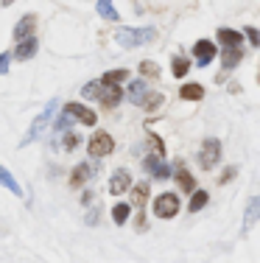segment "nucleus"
<instances>
[{
	"label": "nucleus",
	"instance_id": "obj_1",
	"mask_svg": "<svg viewBox=\"0 0 260 263\" xmlns=\"http://www.w3.org/2000/svg\"><path fill=\"white\" fill-rule=\"evenodd\" d=\"M56 109H59V101H48V106L39 112V115H36V121L31 123V129L26 132V137L20 140V146H31L34 140H39V137H42V132L48 129V123L53 121V115H56Z\"/></svg>",
	"mask_w": 260,
	"mask_h": 263
},
{
	"label": "nucleus",
	"instance_id": "obj_2",
	"mask_svg": "<svg viewBox=\"0 0 260 263\" xmlns=\"http://www.w3.org/2000/svg\"><path fill=\"white\" fill-rule=\"evenodd\" d=\"M157 36V28H151V26H146V28H121L115 34V40H117V45L121 48H140L143 42L148 40H154Z\"/></svg>",
	"mask_w": 260,
	"mask_h": 263
},
{
	"label": "nucleus",
	"instance_id": "obj_3",
	"mask_svg": "<svg viewBox=\"0 0 260 263\" xmlns=\"http://www.w3.org/2000/svg\"><path fill=\"white\" fill-rule=\"evenodd\" d=\"M87 152H90V157H107V154H112L115 152L112 135H107V132H95V135L90 137V143H87Z\"/></svg>",
	"mask_w": 260,
	"mask_h": 263
},
{
	"label": "nucleus",
	"instance_id": "obj_4",
	"mask_svg": "<svg viewBox=\"0 0 260 263\" xmlns=\"http://www.w3.org/2000/svg\"><path fill=\"white\" fill-rule=\"evenodd\" d=\"M179 213V196L176 193H159L154 199V216L157 218H173Z\"/></svg>",
	"mask_w": 260,
	"mask_h": 263
},
{
	"label": "nucleus",
	"instance_id": "obj_5",
	"mask_svg": "<svg viewBox=\"0 0 260 263\" xmlns=\"http://www.w3.org/2000/svg\"><path fill=\"white\" fill-rule=\"evenodd\" d=\"M218 157H221V143L215 140V137H207V140L202 143V152H199V165L204 171H210V168L218 162Z\"/></svg>",
	"mask_w": 260,
	"mask_h": 263
},
{
	"label": "nucleus",
	"instance_id": "obj_6",
	"mask_svg": "<svg viewBox=\"0 0 260 263\" xmlns=\"http://www.w3.org/2000/svg\"><path fill=\"white\" fill-rule=\"evenodd\" d=\"M65 115H70L73 121H82V123H87V126H95V121H98V115L92 109H87V106H82V104H65Z\"/></svg>",
	"mask_w": 260,
	"mask_h": 263
},
{
	"label": "nucleus",
	"instance_id": "obj_7",
	"mask_svg": "<svg viewBox=\"0 0 260 263\" xmlns=\"http://www.w3.org/2000/svg\"><path fill=\"white\" fill-rule=\"evenodd\" d=\"M36 36V14H23L20 23L14 26V40L23 42V40H31Z\"/></svg>",
	"mask_w": 260,
	"mask_h": 263
},
{
	"label": "nucleus",
	"instance_id": "obj_8",
	"mask_svg": "<svg viewBox=\"0 0 260 263\" xmlns=\"http://www.w3.org/2000/svg\"><path fill=\"white\" fill-rule=\"evenodd\" d=\"M218 42H221V51H241V48H244V34H241V31H232V28H221Z\"/></svg>",
	"mask_w": 260,
	"mask_h": 263
},
{
	"label": "nucleus",
	"instance_id": "obj_9",
	"mask_svg": "<svg viewBox=\"0 0 260 263\" xmlns=\"http://www.w3.org/2000/svg\"><path fill=\"white\" fill-rule=\"evenodd\" d=\"M129 187H132V174H129L126 168H117L112 177H109V193H112V196H121Z\"/></svg>",
	"mask_w": 260,
	"mask_h": 263
},
{
	"label": "nucleus",
	"instance_id": "obj_10",
	"mask_svg": "<svg viewBox=\"0 0 260 263\" xmlns=\"http://www.w3.org/2000/svg\"><path fill=\"white\" fill-rule=\"evenodd\" d=\"M193 56H196V65H199V67H207L210 62L215 59V45L210 40H199L193 45Z\"/></svg>",
	"mask_w": 260,
	"mask_h": 263
},
{
	"label": "nucleus",
	"instance_id": "obj_11",
	"mask_svg": "<svg viewBox=\"0 0 260 263\" xmlns=\"http://www.w3.org/2000/svg\"><path fill=\"white\" fill-rule=\"evenodd\" d=\"M148 92H151V90H148V84H146L143 79H137V81H129V87H126V98H129L132 104H137V106H143V104H146Z\"/></svg>",
	"mask_w": 260,
	"mask_h": 263
},
{
	"label": "nucleus",
	"instance_id": "obj_12",
	"mask_svg": "<svg viewBox=\"0 0 260 263\" xmlns=\"http://www.w3.org/2000/svg\"><path fill=\"white\" fill-rule=\"evenodd\" d=\"M36 51H39V42H36V36H31V40L17 42L14 59H17V62H28V59H34V56H36Z\"/></svg>",
	"mask_w": 260,
	"mask_h": 263
},
{
	"label": "nucleus",
	"instance_id": "obj_13",
	"mask_svg": "<svg viewBox=\"0 0 260 263\" xmlns=\"http://www.w3.org/2000/svg\"><path fill=\"white\" fill-rule=\"evenodd\" d=\"M101 104L104 106H109V109H112V106H117L121 104V98H123V90L121 87H115V84H101Z\"/></svg>",
	"mask_w": 260,
	"mask_h": 263
},
{
	"label": "nucleus",
	"instance_id": "obj_14",
	"mask_svg": "<svg viewBox=\"0 0 260 263\" xmlns=\"http://www.w3.org/2000/svg\"><path fill=\"white\" fill-rule=\"evenodd\" d=\"M257 218H260V196H252L249 204H246V216H244V230H246V233L255 227Z\"/></svg>",
	"mask_w": 260,
	"mask_h": 263
},
{
	"label": "nucleus",
	"instance_id": "obj_15",
	"mask_svg": "<svg viewBox=\"0 0 260 263\" xmlns=\"http://www.w3.org/2000/svg\"><path fill=\"white\" fill-rule=\"evenodd\" d=\"M148 193H151V182L132 185V204H134V208H146V204H148Z\"/></svg>",
	"mask_w": 260,
	"mask_h": 263
},
{
	"label": "nucleus",
	"instance_id": "obj_16",
	"mask_svg": "<svg viewBox=\"0 0 260 263\" xmlns=\"http://www.w3.org/2000/svg\"><path fill=\"white\" fill-rule=\"evenodd\" d=\"M241 59H244V51H221V70L232 73L241 65Z\"/></svg>",
	"mask_w": 260,
	"mask_h": 263
},
{
	"label": "nucleus",
	"instance_id": "obj_17",
	"mask_svg": "<svg viewBox=\"0 0 260 263\" xmlns=\"http://www.w3.org/2000/svg\"><path fill=\"white\" fill-rule=\"evenodd\" d=\"M0 185H3L6 191H11L14 196H23V187H20V182H17V179H14V174H9L3 165H0Z\"/></svg>",
	"mask_w": 260,
	"mask_h": 263
},
{
	"label": "nucleus",
	"instance_id": "obj_18",
	"mask_svg": "<svg viewBox=\"0 0 260 263\" xmlns=\"http://www.w3.org/2000/svg\"><path fill=\"white\" fill-rule=\"evenodd\" d=\"M176 182H179V187H182V191H188V193H193V191H196V182H193V177L188 174V168H185L182 162L176 165Z\"/></svg>",
	"mask_w": 260,
	"mask_h": 263
},
{
	"label": "nucleus",
	"instance_id": "obj_19",
	"mask_svg": "<svg viewBox=\"0 0 260 263\" xmlns=\"http://www.w3.org/2000/svg\"><path fill=\"white\" fill-rule=\"evenodd\" d=\"M95 11L104 17V20H112V23H117V20H121V14H117V9H115L112 3H109V0H98V3H95Z\"/></svg>",
	"mask_w": 260,
	"mask_h": 263
},
{
	"label": "nucleus",
	"instance_id": "obj_20",
	"mask_svg": "<svg viewBox=\"0 0 260 263\" xmlns=\"http://www.w3.org/2000/svg\"><path fill=\"white\" fill-rule=\"evenodd\" d=\"M78 143H82V137H78L76 132H65V135H62V140H59V143H53V146L62 148V152H73V148H76Z\"/></svg>",
	"mask_w": 260,
	"mask_h": 263
},
{
	"label": "nucleus",
	"instance_id": "obj_21",
	"mask_svg": "<svg viewBox=\"0 0 260 263\" xmlns=\"http://www.w3.org/2000/svg\"><path fill=\"white\" fill-rule=\"evenodd\" d=\"M87 179H90V168H87V162H82V165L73 168V174H70V185L73 187H82Z\"/></svg>",
	"mask_w": 260,
	"mask_h": 263
},
{
	"label": "nucleus",
	"instance_id": "obj_22",
	"mask_svg": "<svg viewBox=\"0 0 260 263\" xmlns=\"http://www.w3.org/2000/svg\"><path fill=\"white\" fill-rule=\"evenodd\" d=\"M207 202H210V193H207V191H193V193H190V204H188V210H190V213H199Z\"/></svg>",
	"mask_w": 260,
	"mask_h": 263
},
{
	"label": "nucleus",
	"instance_id": "obj_23",
	"mask_svg": "<svg viewBox=\"0 0 260 263\" xmlns=\"http://www.w3.org/2000/svg\"><path fill=\"white\" fill-rule=\"evenodd\" d=\"M129 216H132V208H129L126 202L112 204V221H115V224H126V221H129Z\"/></svg>",
	"mask_w": 260,
	"mask_h": 263
},
{
	"label": "nucleus",
	"instance_id": "obj_24",
	"mask_svg": "<svg viewBox=\"0 0 260 263\" xmlns=\"http://www.w3.org/2000/svg\"><path fill=\"white\" fill-rule=\"evenodd\" d=\"M179 96H182L185 101H199V98L204 96V87L202 84H185L182 90H179Z\"/></svg>",
	"mask_w": 260,
	"mask_h": 263
},
{
	"label": "nucleus",
	"instance_id": "obj_25",
	"mask_svg": "<svg viewBox=\"0 0 260 263\" xmlns=\"http://www.w3.org/2000/svg\"><path fill=\"white\" fill-rule=\"evenodd\" d=\"M126 67H115V70H109V73H104V79H98V81H101V84H121V81L123 79H126Z\"/></svg>",
	"mask_w": 260,
	"mask_h": 263
},
{
	"label": "nucleus",
	"instance_id": "obj_26",
	"mask_svg": "<svg viewBox=\"0 0 260 263\" xmlns=\"http://www.w3.org/2000/svg\"><path fill=\"white\" fill-rule=\"evenodd\" d=\"M188 70H190V59H188V56H173V62H171V73H173V76H185Z\"/></svg>",
	"mask_w": 260,
	"mask_h": 263
},
{
	"label": "nucleus",
	"instance_id": "obj_27",
	"mask_svg": "<svg viewBox=\"0 0 260 263\" xmlns=\"http://www.w3.org/2000/svg\"><path fill=\"white\" fill-rule=\"evenodd\" d=\"M98 96H101V81L98 79L82 87V98H87V101H92V98H98Z\"/></svg>",
	"mask_w": 260,
	"mask_h": 263
},
{
	"label": "nucleus",
	"instance_id": "obj_28",
	"mask_svg": "<svg viewBox=\"0 0 260 263\" xmlns=\"http://www.w3.org/2000/svg\"><path fill=\"white\" fill-rule=\"evenodd\" d=\"M70 123H73V118L62 112V115L56 118V123H53V132H56V135H59V132H67V129H70Z\"/></svg>",
	"mask_w": 260,
	"mask_h": 263
},
{
	"label": "nucleus",
	"instance_id": "obj_29",
	"mask_svg": "<svg viewBox=\"0 0 260 263\" xmlns=\"http://www.w3.org/2000/svg\"><path fill=\"white\" fill-rule=\"evenodd\" d=\"M140 73H143V76H151V79H157L159 76V67L154 65V62H140Z\"/></svg>",
	"mask_w": 260,
	"mask_h": 263
},
{
	"label": "nucleus",
	"instance_id": "obj_30",
	"mask_svg": "<svg viewBox=\"0 0 260 263\" xmlns=\"http://www.w3.org/2000/svg\"><path fill=\"white\" fill-rule=\"evenodd\" d=\"M148 143H151V148H154V157H165V146L157 135H148Z\"/></svg>",
	"mask_w": 260,
	"mask_h": 263
},
{
	"label": "nucleus",
	"instance_id": "obj_31",
	"mask_svg": "<svg viewBox=\"0 0 260 263\" xmlns=\"http://www.w3.org/2000/svg\"><path fill=\"white\" fill-rule=\"evenodd\" d=\"M151 177H157V179H168V177H171V165L163 160L157 168H154V174H151Z\"/></svg>",
	"mask_w": 260,
	"mask_h": 263
},
{
	"label": "nucleus",
	"instance_id": "obj_32",
	"mask_svg": "<svg viewBox=\"0 0 260 263\" xmlns=\"http://www.w3.org/2000/svg\"><path fill=\"white\" fill-rule=\"evenodd\" d=\"M159 162H163V157H154V154H148V157L143 160V168H146L148 174H154V168H157Z\"/></svg>",
	"mask_w": 260,
	"mask_h": 263
},
{
	"label": "nucleus",
	"instance_id": "obj_33",
	"mask_svg": "<svg viewBox=\"0 0 260 263\" xmlns=\"http://www.w3.org/2000/svg\"><path fill=\"white\" fill-rule=\"evenodd\" d=\"M159 101H163V98H159V92H148V98H146V109H154V106H157Z\"/></svg>",
	"mask_w": 260,
	"mask_h": 263
},
{
	"label": "nucleus",
	"instance_id": "obj_34",
	"mask_svg": "<svg viewBox=\"0 0 260 263\" xmlns=\"http://www.w3.org/2000/svg\"><path fill=\"white\" fill-rule=\"evenodd\" d=\"M246 40L252 42V48H257V45H260V34H257V28H246Z\"/></svg>",
	"mask_w": 260,
	"mask_h": 263
},
{
	"label": "nucleus",
	"instance_id": "obj_35",
	"mask_svg": "<svg viewBox=\"0 0 260 263\" xmlns=\"http://www.w3.org/2000/svg\"><path fill=\"white\" fill-rule=\"evenodd\" d=\"M9 65H11V53H0V76L9 73Z\"/></svg>",
	"mask_w": 260,
	"mask_h": 263
},
{
	"label": "nucleus",
	"instance_id": "obj_36",
	"mask_svg": "<svg viewBox=\"0 0 260 263\" xmlns=\"http://www.w3.org/2000/svg\"><path fill=\"white\" fill-rule=\"evenodd\" d=\"M235 174H238V168H235V165H230L224 174H221V179H218V182H221V185H227V182H230V179L235 177Z\"/></svg>",
	"mask_w": 260,
	"mask_h": 263
}]
</instances>
